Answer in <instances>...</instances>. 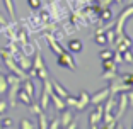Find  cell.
I'll return each instance as SVG.
<instances>
[{"label": "cell", "instance_id": "23", "mask_svg": "<svg viewBox=\"0 0 133 129\" xmlns=\"http://www.w3.org/2000/svg\"><path fill=\"white\" fill-rule=\"evenodd\" d=\"M101 61H102V70H116V63L113 61V58L101 59Z\"/></svg>", "mask_w": 133, "mask_h": 129}, {"label": "cell", "instance_id": "13", "mask_svg": "<svg viewBox=\"0 0 133 129\" xmlns=\"http://www.w3.org/2000/svg\"><path fill=\"white\" fill-rule=\"evenodd\" d=\"M50 98H51V102L55 104V109L58 110V112H62L63 109H66V104H65V98H62L60 95H56L55 92H51V95H50Z\"/></svg>", "mask_w": 133, "mask_h": 129}, {"label": "cell", "instance_id": "1", "mask_svg": "<svg viewBox=\"0 0 133 129\" xmlns=\"http://www.w3.org/2000/svg\"><path fill=\"white\" fill-rule=\"evenodd\" d=\"M31 66L36 70V78H39V80H46V78H50V73H48V66L44 65L43 56H41V53H39V51L34 55V61H32Z\"/></svg>", "mask_w": 133, "mask_h": 129}, {"label": "cell", "instance_id": "10", "mask_svg": "<svg viewBox=\"0 0 133 129\" xmlns=\"http://www.w3.org/2000/svg\"><path fill=\"white\" fill-rule=\"evenodd\" d=\"M89 104H90V95L87 94L85 90H82V92L78 94V97H77V105H75V109L77 110H84Z\"/></svg>", "mask_w": 133, "mask_h": 129}, {"label": "cell", "instance_id": "28", "mask_svg": "<svg viewBox=\"0 0 133 129\" xmlns=\"http://www.w3.org/2000/svg\"><path fill=\"white\" fill-rule=\"evenodd\" d=\"M65 104H66V107H75V105H77V97L68 95V97L65 98Z\"/></svg>", "mask_w": 133, "mask_h": 129}, {"label": "cell", "instance_id": "37", "mask_svg": "<svg viewBox=\"0 0 133 129\" xmlns=\"http://www.w3.org/2000/svg\"><path fill=\"white\" fill-rule=\"evenodd\" d=\"M114 2H116V4H121V2H123V0H114Z\"/></svg>", "mask_w": 133, "mask_h": 129}, {"label": "cell", "instance_id": "24", "mask_svg": "<svg viewBox=\"0 0 133 129\" xmlns=\"http://www.w3.org/2000/svg\"><path fill=\"white\" fill-rule=\"evenodd\" d=\"M19 127L21 129H34V127H38V126L32 124L29 119H22V121H21V124H19Z\"/></svg>", "mask_w": 133, "mask_h": 129}, {"label": "cell", "instance_id": "14", "mask_svg": "<svg viewBox=\"0 0 133 129\" xmlns=\"http://www.w3.org/2000/svg\"><path fill=\"white\" fill-rule=\"evenodd\" d=\"M66 48H68V51H70V53H82L84 44H82V41H80V39H68Z\"/></svg>", "mask_w": 133, "mask_h": 129}, {"label": "cell", "instance_id": "6", "mask_svg": "<svg viewBox=\"0 0 133 129\" xmlns=\"http://www.w3.org/2000/svg\"><path fill=\"white\" fill-rule=\"evenodd\" d=\"M130 88H131V85L125 83L121 78H118V77L109 82V92H111V95H116V94H119V92H128Z\"/></svg>", "mask_w": 133, "mask_h": 129}, {"label": "cell", "instance_id": "38", "mask_svg": "<svg viewBox=\"0 0 133 129\" xmlns=\"http://www.w3.org/2000/svg\"><path fill=\"white\" fill-rule=\"evenodd\" d=\"M131 127H133V126H131Z\"/></svg>", "mask_w": 133, "mask_h": 129}, {"label": "cell", "instance_id": "4", "mask_svg": "<svg viewBox=\"0 0 133 129\" xmlns=\"http://www.w3.org/2000/svg\"><path fill=\"white\" fill-rule=\"evenodd\" d=\"M56 56H58V58H56V63H58V66L68 68L70 71H75V70H77V63L74 61V56H72L70 53L63 51V53H60V55H56Z\"/></svg>", "mask_w": 133, "mask_h": 129}, {"label": "cell", "instance_id": "2", "mask_svg": "<svg viewBox=\"0 0 133 129\" xmlns=\"http://www.w3.org/2000/svg\"><path fill=\"white\" fill-rule=\"evenodd\" d=\"M133 16V4L128 5L126 9H123L121 14L116 17V20H114V24H116V29H114V32H116V36L123 34V27H125V22L130 19V17Z\"/></svg>", "mask_w": 133, "mask_h": 129}, {"label": "cell", "instance_id": "30", "mask_svg": "<svg viewBox=\"0 0 133 129\" xmlns=\"http://www.w3.org/2000/svg\"><path fill=\"white\" fill-rule=\"evenodd\" d=\"M7 109H9V102L5 98H0V116L7 112Z\"/></svg>", "mask_w": 133, "mask_h": 129}, {"label": "cell", "instance_id": "36", "mask_svg": "<svg viewBox=\"0 0 133 129\" xmlns=\"http://www.w3.org/2000/svg\"><path fill=\"white\" fill-rule=\"evenodd\" d=\"M7 19H5V17L4 16H2V14H0V26H2V27H4V26H7Z\"/></svg>", "mask_w": 133, "mask_h": 129}, {"label": "cell", "instance_id": "11", "mask_svg": "<svg viewBox=\"0 0 133 129\" xmlns=\"http://www.w3.org/2000/svg\"><path fill=\"white\" fill-rule=\"evenodd\" d=\"M21 88L26 92V94L29 95V97L34 100V95H36V88H34V83H32V78H24L22 82H21Z\"/></svg>", "mask_w": 133, "mask_h": 129}, {"label": "cell", "instance_id": "8", "mask_svg": "<svg viewBox=\"0 0 133 129\" xmlns=\"http://www.w3.org/2000/svg\"><path fill=\"white\" fill-rule=\"evenodd\" d=\"M44 37H46V41H48V46H50V49L55 53V55H60V53H63V46H62V43H60L58 39H55V36L51 34V32H46L44 34Z\"/></svg>", "mask_w": 133, "mask_h": 129}, {"label": "cell", "instance_id": "18", "mask_svg": "<svg viewBox=\"0 0 133 129\" xmlns=\"http://www.w3.org/2000/svg\"><path fill=\"white\" fill-rule=\"evenodd\" d=\"M118 77V70H104L101 73V78L106 80V82H111V80H114Z\"/></svg>", "mask_w": 133, "mask_h": 129}, {"label": "cell", "instance_id": "9", "mask_svg": "<svg viewBox=\"0 0 133 129\" xmlns=\"http://www.w3.org/2000/svg\"><path fill=\"white\" fill-rule=\"evenodd\" d=\"M111 95V92H109V87H104L102 90H97L94 95H90V104H104V100L108 97Z\"/></svg>", "mask_w": 133, "mask_h": 129}, {"label": "cell", "instance_id": "31", "mask_svg": "<svg viewBox=\"0 0 133 129\" xmlns=\"http://www.w3.org/2000/svg\"><path fill=\"white\" fill-rule=\"evenodd\" d=\"M2 122V127H14V121L10 117H5V119H0Z\"/></svg>", "mask_w": 133, "mask_h": 129}, {"label": "cell", "instance_id": "27", "mask_svg": "<svg viewBox=\"0 0 133 129\" xmlns=\"http://www.w3.org/2000/svg\"><path fill=\"white\" fill-rule=\"evenodd\" d=\"M28 5L32 9V10H39L43 4H41V0H28Z\"/></svg>", "mask_w": 133, "mask_h": 129}, {"label": "cell", "instance_id": "34", "mask_svg": "<svg viewBox=\"0 0 133 129\" xmlns=\"http://www.w3.org/2000/svg\"><path fill=\"white\" fill-rule=\"evenodd\" d=\"M48 127H50V129H58V127H62V126H60V119L58 117L51 119V122L48 124Z\"/></svg>", "mask_w": 133, "mask_h": 129}, {"label": "cell", "instance_id": "3", "mask_svg": "<svg viewBox=\"0 0 133 129\" xmlns=\"http://www.w3.org/2000/svg\"><path fill=\"white\" fill-rule=\"evenodd\" d=\"M51 92H53V88H51V80L50 78L43 80V92H41V97H39V105H41L43 110H48Z\"/></svg>", "mask_w": 133, "mask_h": 129}, {"label": "cell", "instance_id": "5", "mask_svg": "<svg viewBox=\"0 0 133 129\" xmlns=\"http://www.w3.org/2000/svg\"><path fill=\"white\" fill-rule=\"evenodd\" d=\"M102 110H104V104H96V109L89 114V126L92 129L97 127L101 124V119H102Z\"/></svg>", "mask_w": 133, "mask_h": 129}, {"label": "cell", "instance_id": "15", "mask_svg": "<svg viewBox=\"0 0 133 129\" xmlns=\"http://www.w3.org/2000/svg\"><path fill=\"white\" fill-rule=\"evenodd\" d=\"M74 119V116H72V110H68V109H63L62 110V117H60V126L62 127H66L68 126V122Z\"/></svg>", "mask_w": 133, "mask_h": 129}, {"label": "cell", "instance_id": "29", "mask_svg": "<svg viewBox=\"0 0 133 129\" xmlns=\"http://www.w3.org/2000/svg\"><path fill=\"white\" fill-rule=\"evenodd\" d=\"M29 110H31V114H36V116H38L39 112H41V105H39V104H36V102H32L31 105H29Z\"/></svg>", "mask_w": 133, "mask_h": 129}, {"label": "cell", "instance_id": "7", "mask_svg": "<svg viewBox=\"0 0 133 129\" xmlns=\"http://www.w3.org/2000/svg\"><path fill=\"white\" fill-rule=\"evenodd\" d=\"M128 109V98H126V92H119V98H118V112L114 114V117L119 121L123 117V114Z\"/></svg>", "mask_w": 133, "mask_h": 129}, {"label": "cell", "instance_id": "22", "mask_svg": "<svg viewBox=\"0 0 133 129\" xmlns=\"http://www.w3.org/2000/svg\"><path fill=\"white\" fill-rule=\"evenodd\" d=\"M94 41H96V44H99V46H106V44H108V39H106L104 32H96Z\"/></svg>", "mask_w": 133, "mask_h": 129}, {"label": "cell", "instance_id": "21", "mask_svg": "<svg viewBox=\"0 0 133 129\" xmlns=\"http://www.w3.org/2000/svg\"><path fill=\"white\" fill-rule=\"evenodd\" d=\"M9 90V83H7V78H5V75L0 73V95H5Z\"/></svg>", "mask_w": 133, "mask_h": 129}, {"label": "cell", "instance_id": "16", "mask_svg": "<svg viewBox=\"0 0 133 129\" xmlns=\"http://www.w3.org/2000/svg\"><path fill=\"white\" fill-rule=\"evenodd\" d=\"M17 100H19L21 104H24V105H28V107L31 105L32 102H34V100H32V98L29 97L28 94H26V92H24L22 88H19V92H17Z\"/></svg>", "mask_w": 133, "mask_h": 129}, {"label": "cell", "instance_id": "12", "mask_svg": "<svg viewBox=\"0 0 133 129\" xmlns=\"http://www.w3.org/2000/svg\"><path fill=\"white\" fill-rule=\"evenodd\" d=\"M51 88H53V92H55L56 95H60L62 98H66L68 95H70V92H68V90H66L65 87H63L58 80H55V78L51 80Z\"/></svg>", "mask_w": 133, "mask_h": 129}, {"label": "cell", "instance_id": "25", "mask_svg": "<svg viewBox=\"0 0 133 129\" xmlns=\"http://www.w3.org/2000/svg\"><path fill=\"white\" fill-rule=\"evenodd\" d=\"M119 78H121L125 83H128V85L133 87V73H121V75H119Z\"/></svg>", "mask_w": 133, "mask_h": 129}, {"label": "cell", "instance_id": "35", "mask_svg": "<svg viewBox=\"0 0 133 129\" xmlns=\"http://www.w3.org/2000/svg\"><path fill=\"white\" fill-rule=\"evenodd\" d=\"M126 98H128V107H130V109H133V90L131 88L126 92Z\"/></svg>", "mask_w": 133, "mask_h": 129}, {"label": "cell", "instance_id": "33", "mask_svg": "<svg viewBox=\"0 0 133 129\" xmlns=\"http://www.w3.org/2000/svg\"><path fill=\"white\" fill-rule=\"evenodd\" d=\"M113 61L116 63V65H119V63H123V55L119 53V51H116V53H113Z\"/></svg>", "mask_w": 133, "mask_h": 129}, {"label": "cell", "instance_id": "26", "mask_svg": "<svg viewBox=\"0 0 133 129\" xmlns=\"http://www.w3.org/2000/svg\"><path fill=\"white\" fill-rule=\"evenodd\" d=\"M121 55H123V61H126V63H133V53H131L130 49H125Z\"/></svg>", "mask_w": 133, "mask_h": 129}, {"label": "cell", "instance_id": "19", "mask_svg": "<svg viewBox=\"0 0 133 129\" xmlns=\"http://www.w3.org/2000/svg\"><path fill=\"white\" fill-rule=\"evenodd\" d=\"M99 19H101L102 22H108V20H111V19H113V12L109 10V7L102 9V10H101V14H99Z\"/></svg>", "mask_w": 133, "mask_h": 129}, {"label": "cell", "instance_id": "20", "mask_svg": "<svg viewBox=\"0 0 133 129\" xmlns=\"http://www.w3.org/2000/svg\"><path fill=\"white\" fill-rule=\"evenodd\" d=\"M38 127L41 129H48V121H46V114L41 110V112L38 114Z\"/></svg>", "mask_w": 133, "mask_h": 129}, {"label": "cell", "instance_id": "17", "mask_svg": "<svg viewBox=\"0 0 133 129\" xmlns=\"http://www.w3.org/2000/svg\"><path fill=\"white\" fill-rule=\"evenodd\" d=\"M4 5H5V9H7L10 19L16 22V5H14V0H4Z\"/></svg>", "mask_w": 133, "mask_h": 129}, {"label": "cell", "instance_id": "32", "mask_svg": "<svg viewBox=\"0 0 133 129\" xmlns=\"http://www.w3.org/2000/svg\"><path fill=\"white\" fill-rule=\"evenodd\" d=\"M99 56H101V59H108V58H113V51H109V49H102L101 53H99Z\"/></svg>", "mask_w": 133, "mask_h": 129}]
</instances>
